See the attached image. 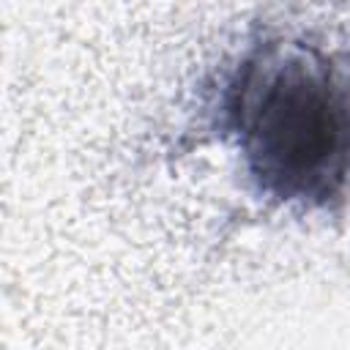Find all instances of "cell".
<instances>
[{
    "mask_svg": "<svg viewBox=\"0 0 350 350\" xmlns=\"http://www.w3.org/2000/svg\"><path fill=\"white\" fill-rule=\"evenodd\" d=\"M230 134L260 191L320 208L350 183V77L320 46L271 38L232 71Z\"/></svg>",
    "mask_w": 350,
    "mask_h": 350,
    "instance_id": "obj_1",
    "label": "cell"
}]
</instances>
